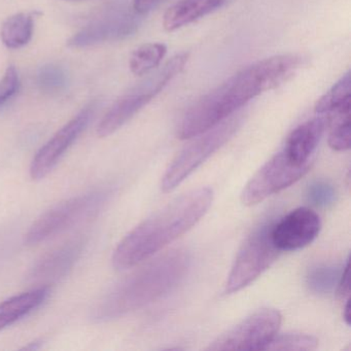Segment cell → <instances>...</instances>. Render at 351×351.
Returning <instances> with one entry per match:
<instances>
[{"mask_svg":"<svg viewBox=\"0 0 351 351\" xmlns=\"http://www.w3.org/2000/svg\"><path fill=\"white\" fill-rule=\"evenodd\" d=\"M104 198V193L95 192L73 197L58 203L32 223L26 233L25 243L27 245H36L69 229L97 210Z\"/></svg>","mask_w":351,"mask_h":351,"instance_id":"obj_8","label":"cell"},{"mask_svg":"<svg viewBox=\"0 0 351 351\" xmlns=\"http://www.w3.org/2000/svg\"><path fill=\"white\" fill-rule=\"evenodd\" d=\"M167 0H133L132 8L138 15L143 16L158 9Z\"/></svg>","mask_w":351,"mask_h":351,"instance_id":"obj_27","label":"cell"},{"mask_svg":"<svg viewBox=\"0 0 351 351\" xmlns=\"http://www.w3.org/2000/svg\"><path fill=\"white\" fill-rule=\"evenodd\" d=\"M20 88V77L17 69L10 65L0 80V106L7 104L17 94Z\"/></svg>","mask_w":351,"mask_h":351,"instance_id":"obj_25","label":"cell"},{"mask_svg":"<svg viewBox=\"0 0 351 351\" xmlns=\"http://www.w3.org/2000/svg\"><path fill=\"white\" fill-rule=\"evenodd\" d=\"M303 61L299 55L283 54L242 69L189 108L178 125V138H193L233 116L256 96L289 81Z\"/></svg>","mask_w":351,"mask_h":351,"instance_id":"obj_1","label":"cell"},{"mask_svg":"<svg viewBox=\"0 0 351 351\" xmlns=\"http://www.w3.org/2000/svg\"><path fill=\"white\" fill-rule=\"evenodd\" d=\"M167 54V47L159 43H149L137 48L129 60L131 73L133 75H147L160 66L164 57Z\"/></svg>","mask_w":351,"mask_h":351,"instance_id":"obj_19","label":"cell"},{"mask_svg":"<svg viewBox=\"0 0 351 351\" xmlns=\"http://www.w3.org/2000/svg\"><path fill=\"white\" fill-rule=\"evenodd\" d=\"M320 229L322 221L317 213L308 207H300L273 223L271 236L280 252H293L312 243Z\"/></svg>","mask_w":351,"mask_h":351,"instance_id":"obj_12","label":"cell"},{"mask_svg":"<svg viewBox=\"0 0 351 351\" xmlns=\"http://www.w3.org/2000/svg\"><path fill=\"white\" fill-rule=\"evenodd\" d=\"M311 167V163L299 165L293 163L279 151L267 161L244 186L241 201L246 206H254L269 197L301 180Z\"/></svg>","mask_w":351,"mask_h":351,"instance_id":"obj_9","label":"cell"},{"mask_svg":"<svg viewBox=\"0 0 351 351\" xmlns=\"http://www.w3.org/2000/svg\"><path fill=\"white\" fill-rule=\"evenodd\" d=\"M230 0H180L163 18L166 32H173L228 5Z\"/></svg>","mask_w":351,"mask_h":351,"instance_id":"obj_15","label":"cell"},{"mask_svg":"<svg viewBox=\"0 0 351 351\" xmlns=\"http://www.w3.org/2000/svg\"><path fill=\"white\" fill-rule=\"evenodd\" d=\"M83 244L81 240H75L45 254L30 270V279L51 281L65 276L79 258Z\"/></svg>","mask_w":351,"mask_h":351,"instance_id":"obj_14","label":"cell"},{"mask_svg":"<svg viewBox=\"0 0 351 351\" xmlns=\"http://www.w3.org/2000/svg\"><path fill=\"white\" fill-rule=\"evenodd\" d=\"M190 265L186 250L160 256L117 285L94 310L99 322L114 319L161 299L184 278Z\"/></svg>","mask_w":351,"mask_h":351,"instance_id":"obj_3","label":"cell"},{"mask_svg":"<svg viewBox=\"0 0 351 351\" xmlns=\"http://www.w3.org/2000/svg\"><path fill=\"white\" fill-rule=\"evenodd\" d=\"M350 75L347 71L315 104L316 114L328 116L332 112L350 108Z\"/></svg>","mask_w":351,"mask_h":351,"instance_id":"obj_18","label":"cell"},{"mask_svg":"<svg viewBox=\"0 0 351 351\" xmlns=\"http://www.w3.org/2000/svg\"><path fill=\"white\" fill-rule=\"evenodd\" d=\"M188 59L189 54L186 53L176 55L157 71L119 98L98 124V136L102 138L110 136L122 128L156 96L159 95L176 75L184 71Z\"/></svg>","mask_w":351,"mask_h":351,"instance_id":"obj_4","label":"cell"},{"mask_svg":"<svg viewBox=\"0 0 351 351\" xmlns=\"http://www.w3.org/2000/svg\"><path fill=\"white\" fill-rule=\"evenodd\" d=\"M34 30V14L19 13L3 22L0 40L7 48L20 49L32 40Z\"/></svg>","mask_w":351,"mask_h":351,"instance_id":"obj_17","label":"cell"},{"mask_svg":"<svg viewBox=\"0 0 351 351\" xmlns=\"http://www.w3.org/2000/svg\"><path fill=\"white\" fill-rule=\"evenodd\" d=\"M69 77L60 65L49 63L40 67L36 75V86L43 93L55 95L66 89Z\"/></svg>","mask_w":351,"mask_h":351,"instance_id":"obj_21","label":"cell"},{"mask_svg":"<svg viewBox=\"0 0 351 351\" xmlns=\"http://www.w3.org/2000/svg\"><path fill=\"white\" fill-rule=\"evenodd\" d=\"M141 16L125 5H114L69 38L71 48L83 49L131 38L138 32Z\"/></svg>","mask_w":351,"mask_h":351,"instance_id":"obj_10","label":"cell"},{"mask_svg":"<svg viewBox=\"0 0 351 351\" xmlns=\"http://www.w3.org/2000/svg\"><path fill=\"white\" fill-rule=\"evenodd\" d=\"M92 114L93 110L86 108L38 149L30 165V176L34 180H43L54 169L61 158L87 128Z\"/></svg>","mask_w":351,"mask_h":351,"instance_id":"obj_11","label":"cell"},{"mask_svg":"<svg viewBox=\"0 0 351 351\" xmlns=\"http://www.w3.org/2000/svg\"><path fill=\"white\" fill-rule=\"evenodd\" d=\"M281 322L278 310L262 308L221 335L206 350H265L278 332Z\"/></svg>","mask_w":351,"mask_h":351,"instance_id":"obj_7","label":"cell"},{"mask_svg":"<svg viewBox=\"0 0 351 351\" xmlns=\"http://www.w3.org/2000/svg\"><path fill=\"white\" fill-rule=\"evenodd\" d=\"M330 132L328 145L334 151L345 152L350 149V108L326 116Z\"/></svg>","mask_w":351,"mask_h":351,"instance_id":"obj_20","label":"cell"},{"mask_svg":"<svg viewBox=\"0 0 351 351\" xmlns=\"http://www.w3.org/2000/svg\"><path fill=\"white\" fill-rule=\"evenodd\" d=\"M349 268H350V262H349V258H347L346 263L341 270L340 278H339L338 285H337L339 297L342 298V299L349 298V293H350Z\"/></svg>","mask_w":351,"mask_h":351,"instance_id":"obj_26","label":"cell"},{"mask_svg":"<svg viewBox=\"0 0 351 351\" xmlns=\"http://www.w3.org/2000/svg\"><path fill=\"white\" fill-rule=\"evenodd\" d=\"M341 271L338 267L330 265H319L314 267L309 271L306 281L308 287L313 293H330L334 287L338 285L340 278Z\"/></svg>","mask_w":351,"mask_h":351,"instance_id":"obj_23","label":"cell"},{"mask_svg":"<svg viewBox=\"0 0 351 351\" xmlns=\"http://www.w3.org/2000/svg\"><path fill=\"white\" fill-rule=\"evenodd\" d=\"M317 339L311 335L302 332H289V334L275 336L267 345L265 350L273 351H303L314 350L317 347Z\"/></svg>","mask_w":351,"mask_h":351,"instance_id":"obj_22","label":"cell"},{"mask_svg":"<svg viewBox=\"0 0 351 351\" xmlns=\"http://www.w3.org/2000/svg\"><path fill=\"white\" fill-rule=\"evenodd\" d=\"M328 121L324 116L317 117L293 129L281 151L291 161L299 165L311 163V156L317 147Z\"/></svg>","mask_w":351,"mask_h":351,"instance_id":"obj_13","label":"cell"},{"mask_svg":"<svg viewBox=\"0 0 351 351\" xmlns=\"http://www.w3.org/2000/svg\"><path fill=\"white\" fill-rule=\"evenodd\" d=\"M273 223H262L240 247L226 283V293H234L254 282L278 258L280 250L271 236Z\"/></svg>","mask_w":351,"mask_h":351,"instance_id":"obj_6","label":"cell"},{"mask_svg":"<svg viewBox=\"0 0 351 351\" xmlns=\"http://www.w3.org/2000/svg\"><path fill=\"white\" fill-rule=\"evenodd\" d=\"M243 114H234L205 132L193 137V141L180 152L162 178L164 193L176 190L197 168L200 167L217 149L227 143L243 123Z\"/></svg>","mask_w":351,"mask_h":351,"instance_id":"obj_5","label":"cell"},{"mask_svg":"<svg viewBox=\"0 0 351 351\" xmlns=\"http://www.w3.org/2000/svg\"><path fill=\"white\" fill-rule=\"evenodd\" d=\"M46 287L32 289L19 295H13L0 303V330L17 322L30 312L40 307L49 295Z\"/></svg>","mask_w":351,"mask_h":351,"instance_id":"obj_16","label":"cell"},{"mask_svg":"<svg viewBox=\"0 0 351 351\" xmlns=\"http://www.w3.org/2000/svg\"><path fill=\"white\" fill-rule=\"evenodd\" d=\"M213 191L207 186L182 194L135 227L112 254L117 270H126L152 258L192 229L213 204Z\"/></svg>","mask_w":351,"mask_h":351,"instance_id":"obj_2","label":"cell"},{"mask_svg":"<svg viewBox=\"0 0 351 351\" xmlns=\"http://www.w3.org/2000/svg\"><path fill=\"white\" fill-rule=\"evenodd\" d=\"M307 198L312 204L328 206L336 200V190L328 182H314L308 186Z\"/></svg>","mask_w":351,"mask_h":351,"instance_id":"obj_24","label":"cell"},{"mask_svg":"<svg viewBox=\"0 0 351 351\" xmlns=\"http://www.w3.org/2000/svg\"><path fill=\"white\" fill-rule=\"evenodd\" d=\"M343 319L347 326H350L351 315H350V299L347 298L346 303H345L344 308H343Z\"/></svg>","mask_w":351,"mask_h":351,"instance_id":"obj_28","label":"cell"}]
</instances>
